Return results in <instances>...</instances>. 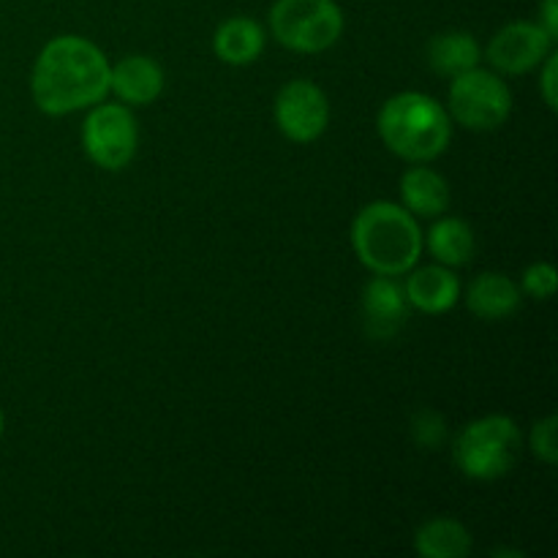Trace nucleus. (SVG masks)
I'll return each instance as SVG.
<instances>
[{
  "label": "nucleus",
  "mask_w": 558,
  "mask_h": 558,
  "mask_svg": "<svg viewBox=\"0 0 558 558\" xmlns=\"http://www.w3.org/2000/svg\"><path fill=\"white\" fill-rule=\"evenodd\" d=\"M365 330L374 338H390L401 330L403 319L409 316L407 292L392 276H376L368 281L363 294Z\"/></svg>",
  "instance_id": "nucleus-11"
},
{
  "label": "nucleus",
  "mask_w": 558,
  "mask_h": 558,
  "mask_svg": "<svg viewBox=\"0 0 558 558\" xmlns=\"http://www.w3.org/2000/svg\"><path fill=\"white\" fill-rule=\"evenodd\" d=\"M480 58H483V52H480V44L474 41L472 33H439L428 44V63L434 65L436 74L450 76V80L463 74V71L474 69Z\"/></svg>",
  "instance_id": "nucleus-17"
},
{
  "label": "nucleus",
  "mask_w": 558,
  "mask_h": 558,
  "mask_svg": "<svg viewBox=\"0 0 558 558\" xmlns=\"http://www.w3.org/2000/svg\"><path fill=\"white\" fill-rule=\"evenodd\" d=\"M518 450H521V430H518L515 420L505 417V414H488V417L474 420L458 434L456 445H452L458 469L469 480H480V483L505 477L515 466Z\"/></svg>",
  "instance_id": "nucleus-4"
},
{
  "label": "nucleus",
  "mask_w": 558,
  "mask_h": 558,
  "mask_svg": "<svg viewBox=\"0 0 558 558\" xmlns=\"http://www.w3.org/2000/svg\"><path fill=\"white\" fill-rule=\"evenodd\" d=\"M357 259L376 276H401L423 254V232L412 213L392 202H371L352 223Z\"/></svg>",
  "instance_id": "nucleus-2"
},
{
  "label": "nucleus",
  "mask_w": 558,
  "mask_h": 558,
  "mask_svg": "<svg viewBox=\"0 0 558 558\" xmlns=\"http://www.w3.org/2000/svg\"><path fill=\"white\" fill-rule=\"evenodd\" d=\"M401 199L414 216H441L450 207V185L434 169L414 167L401 178Z\"/></svg>",
  "instance_id": "nucleus-15"
},
{
  "label": "nucleus",
  "mask_w": 558,
  "mask_h": 558,
  "mask_svg": "<svg viewBox=\"0 0 558 558\" xmlns=\"http://www.w3.org/2000/svg\"><path fill=\"white\" fill-rule=\"evenodd\" d=\"M412 434H414V439H417L420 447H428V450H436V447L445 445V439H447L445 420H441V414L430 412V409H423V412H420L417 417H414Z\"/></svg>",
  "instance_id": "nucleus-19"
},
{
  "label": "nucleus",
  "mask_w": 558,
  "mask_h": 558,
  "mask_svg": "<svg viewBox=\"0 0 558 558\" xmlns=\"http://www.w3.org/2000/svg\"><path fill=\"white\" fill-rule=\"evenodd\" d=\"M521 289L534 300H548L556 292V267L548 262H537V265L526 267L523 272Z\"/></svg>",
  "instance_id": "nucleus-20"
},
{
  "label": "nucleus",
  "mask_w": 558,
  "mask_h": 558,
  "mask_svg": "<svg viewBox=\"0 0 558 558\" xmlns=\"http://www.w3.org/2000/svg\"><path fill=\"white\" fill-rule=\"evenodd\" d=\"M556 69H558L556 54H548V58H545V69H543V96H545V104H548L550 109H556Z\"/></svg>",
  "instance_id": "nucleus-22"
},
{
  "label": "nucleus",
  "mask_w": 558,
  "mask_h": 558,
  "mask_svg": "<svg viewBox=\"0 0 558 558\" xmlns=\"http://www.w3.org/2000/svg\"><path fill=\"white\" fill-rule=\"evenodd\" d=\"M550 38H558V0H543V22Z\"/></svg>",
  "instance_id": "nucleus-23"
},
{
  "label": "nucleus",
  "mask_w": 558,
  "mask_h": 558,
  "mask_svg": "<svg viewBox=\"0 0 558 558\" xmlns=\"http://www.w3.org/2000/svg\"><path fill=\"white\" fill-rule=\"evenodd\" d=\"M450 112L472 131H494L507 123L512 112V93L505 80L485 69H469L452 76Z\"/></svg>",
  "instance_id": "nucleus-6"
},
{
  "label": "nucleus",
  "mask_w": 558,
  "mask_h": 558,
  "mask_svg": "<svg viewBox=\"0 0 558 558\" xmlns=\"http://www.w3.org/2000/svg\"><path fill=\"white\" fill-rule=\"evenodd\" d=\"M3 428H5V420H3V412H0V434H3Z\"/></svg>",
  "instance_id": "nucleus-24"
},
{
  "label": "nucleus",
  "mask_w": 558,
  "mask_h": 558,
  "mask_svg": "<svg viewBox=\"0 0 558 558\" xmlns=\"http://www.w3.org/2000/svg\"><path fill=\"white\" fill-rule=\"evenodd\" d=\"M554 41L537 22H510L490 38L485 54L501 74H526L548 58Z\"/></svg>",
  "instance_id": "nucleus-9"
},
{
  "label": "nucleus",
  "mask_w": 558,
  "mask_h": 558,
  "mask_svg": "<svg viewBox=\"0 0 558 558\" xmlns=\"http://www.w3.org/2000/svg\"><path fill=\"white\" fill-rule=\"evenodd\" d=\"M466 305L485 322H499L521 308V287L505 272H483L466 292Z\"/></svg>",
  "instance_id": "nucleus-13"
},
{
  "label": "nucleus",
  "mask_w": 558,
  "mask_h": 558,
  "mask_svg": "<svg viewBox=\"0 0 558 558\" xmlns=\"http://www.w3.org/2000/svg\"><path fill=\"white\" fill-rule=\"evenodd\" d=\"M82 145L96 167L118 172V169L129 167L131 158L136 156L140 125L123 104L98 101L82 125Z\"/></svg>",
  "instance_id": "nucleus-7"
},
{
  "label": "nucleus",
  "mask_w": 558,
  "mask_h": 558,
  "mask_svg": "<svg viewBox=\"0 0 558 558\" xmlns=\"http://www.w3.org/2000/svg\"><path fill=\"white\" fill-rule=\"evenodd\" d=\"M556 414H548L545 420H539V423H534L532 428V450L534 456L543 458L545 463H550L554 466L558 452H556Z\"/></svg>",
  "instance_id": "nucleus-21"
},
{
  "label": "nucleus",
  "mask_w": 558,
  "mask_h": 558,
  "mask_svg": "<svg viewBox=\"0 0 558 558\" xmlns=\"http://www.w3.org/2000/svg\"><path fill=\"white\" fill-rule=\"evenodd\" d=\"M270 31L292 52H325L341 38L343 11L336 0H276Z\"/></svg>",
  "instance_id": "nucleus-5"
},
{
  "label": "nucleus",
  "mask_w": 558,
  "mask_h": 558,
  "mask_svg": "<svg viewBox=\"0 0 558 558\" xmlns=\"http://www.w3.org/2000/svg\"><path fill=\"white\" fill-rule=\"evenodd\" d=\"M381 142L407 161H434L447 150L452 136L450 114L425 93H398L387 98L376 118Z\"/></svg>",
  "instance_id": "nucleus-3"
},
{
  "label": "nucleus",
  "mask_w": 558,
  "mask_h": 558,
  "mask_svg": "<svg viewBox=\"0 0 558 558\" xmlns=\"http://www.w3.org/2000/svg\"><path fill=\"white\" fill-rule=\"evenodd\" d=\"M403 292H407L409 305L423 314H445L461 298V281L445 265L420 267L409 276Z\"/></svg>",
  "instance_id": "nucleus-12"
},
{
  "label": "nucleus",
  "mask_w": 558,
  "mask_h": 558,
  "mask_svg": "<svg viewBox=\"0 0 558 558\" xmlns=\"http://www.w3.org/2000/svg\"><path fill=\"white\" fill-rule=\"evenodd\" d=\"M414 550L425 558H463L472 550V534L456 518H434L417 529Z\"/></svg>",
  "instance_id": "nucleus-16"
},
{
  "label": "nucleus",
  "mask_w": 558,
  "mask_h": 558,
  "mask_svg": "<svg viewBox=\"0 0 558 558\" xmlns=\"http://www.w3.org/2000/svg\"><path fill=\"white\" fill-rule=\"evenodd\" d=\"M213 49L223 63L248 65L265 49V31L259 22L248 20V16H232L218 25L216 36H213Z\"/></svg>",
  "instance_id": "nucleus-14"
},
{
  "label": "nucleus",
  "mask_w": 558,
  "mask_h": 558,
  "mask_svg": "<svg viewBox=\"0 0 558 558\" xmlns=\"http://www.w3.org/2000/svg\"><path fill=\"white\" fill-rule=\"evenodd\" d=\"M276 123L283 136L300 145L319 140L330 123L325 90L308 80H292L276 96Z\"/></svg>",
  "instance_id": "nucleus-8"
},
{
  "label": "nucleus",
  "mask_w": 558,
  "mask_h": 558,
  "mask_svg": "<svg viewBox=\"0 0 558 558\" xmlns=\"http://www.w3.org/2000/svg\"><path fill=\"white\" fill-rule=\"evenodd\" d=\"M109 69L107 54L87 38H52L33 65V101L44 114H71L96 107L109 93Z\"/></svg>",
  "instance_id": "nucleus-1"
},
{
  "label": "nucleus",
  "mask_w": 558,
  "mask_h": 558,
  "mask_svg": "<svg viewBox=\"0 0 558 558\" xmlns=\"http://www.w3.org/2000/svg\"><path fill=\"white\" fill-rule=\"evenodd\" d=\"M428 248L445 267H461L474 256V232L463 218H441L428 229Z\"/></svg>",
  "instance_id": "nucleus-18"
},
{
  "label": "nucleus",
  "mask_w": 558,
  "mask_h": 558,
  "mask_svg": "<svg viewBox=\"0 0 558 558\" xmlns=\"http://www.w3.org/2000/svg\"><path fill=\"white\" fill-rule=\"evenodd\" d=\"M109 90L131 107H147L163 90V69L147 54H129L109 69Z\"/></svg>",
  "instance_id": "nucleus-10"
}]
</instances>
